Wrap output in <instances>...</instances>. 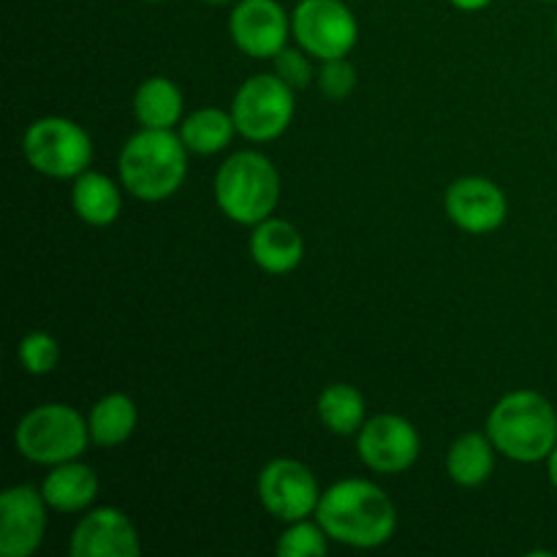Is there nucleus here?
Listing matches in <instances>:
<instances>
[{"instance_id": "obj_32", "label": "nucleus", "mask_w": 557, "mask_h": 557, "mask_svg": "<svg viewBox=\"0 0 557 557\" xmlns=\"http://www.w3.org/2000/svg\"><path fill=\"white\" fill-rule=\"evenodd\" d=\"M547 3H557V0H547Z\"/></svg>"}, {"instance_id": "obj_4", "label": "nucleus", "mask_w": 557, "mask_h": 557, "mask_svg": "<svg viewBox=\"0 0 557 557\" xmlns=\"http://www.w3.org/2000/svg\"><path fill=\"white\" fill-rule=\"evenodd\" d=\"M215 201L226 218L256 226L275 212L281 201V174L275 163L256 150H239L215 174Z\"/></svg>"}, {"instance_id": "obj_28", "label": "nucleus", "mask_w": 557, "mask_h": 557, "mask_svg": "<svg viewBox=\"0 0 557 557\" xmlns=\"http://www.w3.org/2000/svg\"><path fill=\"white\" fill-rule=\"evenodd\" d=\"M547 473H549V482H553L555 490H557V444H555L553 455L547 457Z\"/></svg>"}, {"instance_id": "obj_7", "label": "nucleus", "mask_w": 557, "mask_h": 557, "mask_svg": "<svg viewBox=\"0 0 557 557\" xmlns=\"http://www.w3.org/2000/svg\"><path fill=\"white\" fill-rule=\"evenodd\" d=\"M294 87L277 74H256L239 85L232 101L237 134L248 141H272L294 120Z\"/></svg>"}, {"instance_id": "obj_3", "label": "nucleus", "mask_w": 557, "mask_h": 557, "mask_svg": "<svg viewBox=\"0 0 557 557\" xmlns=\"http://www.w3.org/2000/svg\"><path fill=\"white\" fill-rule=\"evenodd\" d=\"M487 435L509 460L542 462L557 444V411L539 392H509L490 411Z\"/></svg>"}, {"instance_id": "obj_23", "label": "nucleus", "mask_w": 557, "mask_h": 557, "mask_svg": "<svg viewBox=\"0 0 557 557\" xmlns=\"http://www.w3.org/2000/svg\"><path fill=\"white\" fill-rule=\"evenodd\" d=\"M326 542H330V536H326L319 520H297L288 522L286 531L281 533L275 553L281 557H321L326 555V547H330Z\"/></svg>"}, {"instance_id": "obj_12", "label": "nucleus", "mask_w": 557, "mask_h": 557, "mask_svg": "<svg viewBox=\"0 0 557 557\" xmlns=\"http://www.w3.org/2000/svg\"><path fill=\"white\" fill-rule=\"evenodd\" d=\"M292 22L277 0H239L228 16V33L248 58H275L288 41Z\"/></svg>"}, {"instance_id": "obj_9", "label": "nucleus", "mask_w": 557, "mask_h": 557, "mask_svg": "<svg viewBox=\"0 0 557 557\" xmlns=\"http://www.w3.org/2000/svg\"><path fill=\"white\" fill-rule=\"evenodd\" d=\"M261 506L281 522L308 520L315 515L321 500L319 482L305 462L292 457H277L267 462L259 473Z\"/></svg>"}, {"instance_id": "obj_18", "label": "nucleus", "mask_w": 557, "mask_h": 557, "mask_svg": "<svg viewBox=\"0 0 557 557\" xmlns=\"http://www.w3.org/2000/svg\"><path fill=\"white\" fill-rule=\"evenodd\" d=\"M495 444L487 433H466L449 446L446 455V471L449 479L460 487H479L487 482L495 471Z\"/></svg>"}, {"instance_id": "obj_19", "label": "nucleus", "mask_w": 557, "mask_h": 557, "mask_svg": "<svg viewBox=\"0 0 557 557\" xmlns=\"http://www.w3.org/2000/svg\"><path fill=\"white\" fill-rule=\"evenodd\" d=\"M136 422H139L136 403L131 400L128 395H123V392L103 395L101 400L90 408V417H87L92 444L103 446V449L125 444V441L134 435Z\"/></svg>"}, {"instance_id": "obj_20", "label": "nucleus", "mask_w": 557, "mask_h": 557, "mask_svg": "<svg viewBox=\"0 0 557 557\" xmlns=\"http://www.w3.org/2000/svg\"><path fill=\"white\" fill-rule=\"evenodd\" d=\"M134 114L141 128H174L183 117V92L166 76H150L136 87Z\"/></svg>"}, {"instance_id": "obj_22", "label": "nucleus", "mask_w": 557, "mask_h": 557, "mask_svg": "<svg viewBox=\"0 0 557 557\" xmlns=\"http://www.w3.org/2000/svg\"><path fill=\"white\" fill-rule=\"evenodd\" d=\"M319 419L330 433L335 435H357L362 424L368 422V406L357 386L332 384L319 395Z\"/></svg>"}, {"instance_id": "obj_14", "label": "nucleus", "mask_w": 557, "mask_h": 557, "mask_svg": "<svg viewBox=\"0 0 557 557\" xmlns=\"http://www.w3.org/2000/svg\"><path fill=\"white\" fill-rule=\"evenodd\" d=\"M71 555L74 557H139L141 542L136 525L120 509L87 511L71 533Z\"/></svg>"}, {"instance_id": "obj_2", "label": "nucleus", "mask_w": 557, "mask_h": 557, "mask_svg": "<svg viewBox=\"0 0 557 557\" xmlns=\"http://www.w3.org/2000/svg\"><path fill=\"white\" fill-rule=\"evenodd\" d=\"M188 147L174 128H141L120 150V180L141 201H163L177 194L188 174Z\"/></svg>"}, {"instance_id": "obj_31", "label": "nucleus", "mask_w": 557, "mask_h": 557, "mask_svg": "<svg viewBox=\"0 0 557 557\" xmlns=\"http://www.w3.org/2000/svg\"><path fill=\"white\" fill-rule=\"evenodd\" d=\"M555 41H557V25H555Z\"/></svg>"}, {"instance_id": "obj_5", "label": "nucleus", "mask_w": 557, "mask_h": 557, "mask_svg": "<svg viewBox=\"0 0 557 557\" xmlns=\"http://www.w3.org/2000/svg\"><path fill=\"white\" fill-rule=\"evenodd\" d=\"M90 424L76 408L63 403H47L20 419L14 444L25 460L36 466H60L79 460L90 444Z\"/></svg>"}, {"instance_id": "obj_8", "label": "nucleus", "mask_w": 557, "mask_h": 557, "mask_svg": "<svg viewBox=\"0 0 557 557\" xmlns=\"http://www.w3.org/2000/svg\"><path fill=\"white\" fill-rule=\"evenodd\" d=\"M292 33L299 47L319 60L348 58L359 41V25L343 0H299Z\"/></svg>"}, {"instance_id": "obj_29", "label": "nucleus", "mask_w": 557, "mask_h": 557, "mask_svg": "<svg viewBox=\"0 0 557 557\" xmlns=\"http://www.w3.org/2000/svg\"><path fill=\"white\" fill-rule=\"evenodd\" d=\"M205 3H212V5H223V3H234V0H205Z\"/></svg>"}, {"instance_id": "obj_10", "label": "nucleus", "mask_w": 557, "mask_h": 557, "mask_svg": "<svg viewBox=\"0 0 557 557\" xmlns=\"http://www.w3.org/2000/svg\"><path fill=\"white\" fill-rule=\"evenodd\" d=\"M419 449L422 441L417 428L397 413H379L357 433V451L364 466L386 476L408 471L419 460Z\"/></svg>"}, {"instance_id": "obj_21", "label": "nucleus", "mask_w": 557, "mask_h": 557, "mask_svg": "<svg viewBox=\"0 0 557 557\" xmlns=\"http://www.w3.org/2000/svg\"><path fill=\"white\" fill-rule=\"evenodd\" d=\"M234 134H237V123H234L232 112H223V109L215 107L196 109L180 125V136H183L185 147L196 156H215V152L226 150L232 145Z\"/></svg>"}, {"instance_id": "obj_27", "label": "nucleus", "mask_w": 557, "mask_h": 557, "mask_svg": "<svg viewBox=\"0 0 557 557\" xmlns=\"http://www.w3.org/2000/svg\"><path fill=\"white\" fill-rule=\"evenodd\" d=\"M451 5H457L460 11H479V9H487L493 0H449Z\"/></svg>"}, {"instance_id": "obj_17", "label": "nucleus", "mask_w": 557, "mask_h": 557, "mask_svg": "<svg viewBox=\"0 0 557 557\" xmlns=\"http://www.w3.org/2000/svg\"><path fill=\"white\" fill-rule=\"evenodd\" d=\"M71 205H74L79 221H85L87 226H109L120 218L123 194L107 174L87 169L76 177L74 190H71Z\"/></svg>"}, {"instance_id": "obj_15", "label": "nucleus", "mask_w": 557, "mask_h": 557, "mask_svg": "<svg viewBox=\"0 0 557 557\" xmlns=\"http://www.w3.org/2000/svg\"><path fill=\"white\" fill-rule=\"evenodd\" d=\"M250 259L267 275H288L305 259V239L294 223L283 218H267L256 223L250 234Z\"/></svg>"}, {"instance_id": "obj_25", "label": "nucleus", "mask_w": 557, "mask_h": 557, "mask_svg": "<svg viewBox=\"0 0 557 557\" xmlns=\"http://www.w3.org/2000/svg\"><path fill=\"white\" fill-rule=\"evenodd\" d=\"M315 82H319V90L324 92L330 101H343L354 92L357 87V69L348 63L346 58L324 60V65L315 74Z\"/></svg>"}, {"instance_id": "obj_16", "label": "nucleus", "mask_w": 557, "mask_h": 557, "mask_svg": "<svg viewBox=\"0 0 557 557\" xmlns=\"http://www.w3.org/2000/svg\"><path fill=\"white\" fill-rule=\"evenodd\" d=\"M41 493L49 509L76 515V511H85L87 506H92V500L98 498V476L85 462H60L47 473Z\"/></svg>"}, {"instance_id": "obj_11", "label": "nucleus", "mask_w": 557, "mask_h": 557, "mask_svg": "<svg viewBox=\"0 0 557 557\" xmlns=\"http://www.w3.org/2000/svg\"><path fill=\"white\" fill-rule=\"evenodd\" d=\"M47 500L41 490L16 484L0 495V555L30 557L47 531Z\"/></svg>"}, {"instance_id": "obj_30", "label": "nucleus", "mask_w": 557, "mask_h": 557, "mask_svg": "<svg viewBox=\"0 0 557 557\" xmlns=\"http://www.w3.org/2000/svg\"><path fill=\"white\" fill-rule=\"evenodd\" d=\"M147 3H161V0H147Z\"/></svg>"}, {"instance_id": "obj_6", "label": "nucleus", "mask_w": 557, "mask_h": 557, "mask_svg": "<svg viewBox=\"0 0 557 557\" xmlns=\"http://www.w3.org/2000/svg\"><path fill=\"white\" fill-rule=\"evenodd\" d=\"M22 152L38 174L54 180L79 177L92 161V141L79 123L69 117H41L30 123Z\"/></svg>"}, {"instance_id": "obj_24", "label": "nucleus", "mask_w": 557, "mask_h": 557, "mask_svg": "<svg viewBox=\"0 0 557 557\" xmlns=\"http://www.w3.org/2000/svg\"><path fill=\"white\" fill-rule=\"evenodd\" d=\"M20 364L30 375H47L60 362V343L49 332H30L20 343Z\"/></svg>"}, {"instance_id": "obj_13", "label": "nucleus", "mask_w": 557, "mask_h": 557, "mask_svg": "<svg viewBox=\"0 0 557 557\" xmlns=\"http://www.w3.org/2000/svg\"><path fill=\"white\" fill-rule=\"evenodd\" d=\"M446 215L468 234H493L509 215L506 194L487 177H460L446 190Z\"/></svg>"}, {"instance_id": "obj_1", "label": "nucleus", "mask_w": 557, "mask_h": 557, "mask_svg": "<svg viewBox=\"0 0 557 557\" xmlns=\"http://www.w3.org/2000/svg\"><path fill=\"white\" fill-rule=\"evenodd\" d=\"M315 520L326 536L357 549H375L397 531V509L389 495L368 479H343L321 493Z\"/></svg>"}, {"instance_id": "obj_26", "label": "nucleus", "mask_w": 557, "mask_h": 557, "mask_svg": "<svg viewBox=\"0 0 557 557\" xmlns=\"http://www.w3.org/2000/svg\"><path fill=\"white\" fill-rule=\"evenodd\" d=\"M272 63H275V74L281 76L286 85H292L294 90H302V87H308L310 82L315 79V71H313V63H310V54L305 52L302 47H299V49L283 47L281 52L272 58Z\"/></svg>"}]
</instances>
